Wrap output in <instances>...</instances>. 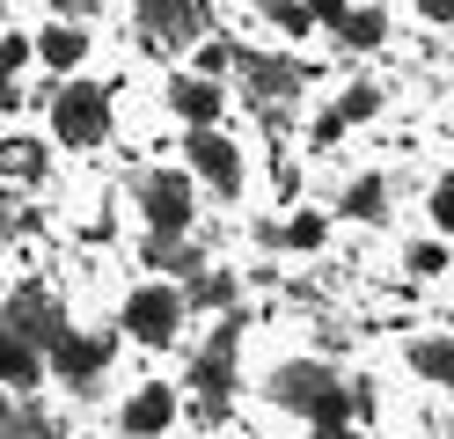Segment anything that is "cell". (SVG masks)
<instances>
[{"instance_id": "4", "label": "cell", "mask_w": 454, "mask_h": 439, "mask_svg": "<svg viewBox=\"0 0 454 439\" xmlns=\"http://www.w3.org/2000/svg\"><path fill=\"white\" fill-rule=\"evenodd\" d=\"M0 322H8L22 344H51V337L67 330V308H59V293H51V286H15Z\"/></svg>"}, {"instance_id": "16", "label": "cell", "mask_w": 454, "mask_h": 439, "mask_svg": "<svg viewBox=\"0 0 454 439\" xmlns=\"http://www.w3.org/2000/svg\"><path fill=\"white\" fill-rule=\"evenodd\" d=\"M345 213H352V220H381V213H388V191H381V176H359V184L345 191Z\"/></svg>"}, {"instance_id": "26", "label": "cell", "mask_w": 454, "mask_h": 439, "mask_svg": "<svg viewBox=\"0 0 454 439\" xmlns=\"http://www.w3.org/2000/svg\"><path fill=\"white\" fill-rule=\"evenodd\" d=\"M433 220H440V227H454V184H440V191H433Z\"/></svg>"}, {"instance_id": "23", "label": "cell", "mask_w": 454, "mask_h": 439, "mask_svg": "<svg viewBox=\"0 0 454 439\" xmlns=\"http://www.w3.org/2000/svg\"><path fill=\"white\" fill-rule=\"evenodd\" d=\"M374 110H381V88H374V81L345 88V103H337V117H345V125H352V117H374Z\"/></svg>"}, {"instance_id": "31", "label": "cell", "mask_w": 454, "mask_h": 439, "mask_svg": "<svg viewBox=\"0 0 454 439\" xmlns=\"http://www.w3.org/2000/svg\"><path fill=\"white\" fill-rule=\"evenodd\" d=\"M8 425H15V403H8V396H0V432H8Z\"/></svg>"}, {"instance_id": "19", "label": "cell", "mask_w": 454, "mask_h": 439, "mask_svg": "<svg viewBox=\"0 0 454 439\" xmlns=\"http://www.w3.org/2000/svg\"><path fill=\"white\" fill-rule=\"evenodd\" d=\"M184 301L220 308V301H235V278H227V271H191V293H184Z\"/></svg>"}, {"instance_id": "14", "label": "cell", "mask_w": 454, "mask_h": 439, "mask_svg": "<svg viewBox=\"0 0 454 439\" xmlns=\"http://www.w3.org/2000/svg\"><path fill=\"white\" fill-rule=\"evenodd\" d=\"M381 37H388V15H381V8H345V15H337V44L374 51Z\"/></svg>"}, {"instance_id": "3", "label": "cell", "mask_w": 454, "mask_h": 439, "mask_svg": "<svg viewBox=\"0 0 454 439\" xmlns=\"http://www.w3.org/2000/svg\"><path fill=\"white\" fill-rule=\"evenodd\" d=\"M139 29H147L154 51H184L206 37V8L198 0H139Z\"/></svg>"}, {"instance_id": "1", "label": "cell", "mask_w": 454, "mask_h": 439, "mask_svg": "<svg viewBox=\"0 0 454 439\" xmlns=\"http://www.w3.org/2000/svg\"><path fill=\"white\" fill-rule=\"evenodd\" d=\"M271 403H278V410H301V418H316V425H345V410H352V396L337 388V373H330L323 359L271 366Z\"/></svg>"}, {"instance_id": "30", "label": "cell", "mask_w": 454, "mask_h": 439, "mask_svg": "<svg viewBox=\"0 0 454 439\" xmlns=\"http://www.w3.org/2000/svg\"><path fill=\"white\" fill-rule=\"evenodd\" d=\"M51 8H59V15H81V8H89V0H51Z\"/></svg>"}, {"instance_id": "13", "label": "cell", "mask_w": 454, "mask_h": 439, "mask_svg": "<svg viewBox=\"0 0 454 439\" xmlns=\"http://www.w3.org/2000/svg\"><path fill=\"white\" fill-rule=\"evenodd\" d=\"M37 366H44V359H37V344H22L8 322H0V380H8V388H30Z\"/></svg>"}, {"instance_id": "28", "label": "cell", "mask_w": 454, "mask_h": 439, "mask_svg": "<svg viewBox=\"0 0 454 439\" xmlns=\"http://www.w3.org/2000/svg\"><path fill=\"white\" fill-rule=\"evenodd\" d=\"M418 15L425 22H454V0H418Z\"/></svg>"}, {"instance_id": "25", "label": "cell", "mask_w": 454, "mask_h": 439, "mask_svg": "<svg viewBox=\"0 0 454 439\" xmlns=\"http://www.w3.org/2000/svg\"><path fill=\"white\" fill-rule=\"evenodd\" d=\"M440 263H447V249H440V242H418V249H411V271H418V278H433Z\"/></svg>"}, {"instance_id": "10", "label": "cell", "mask_w": 454, "mask_h": 439, "mask_svg": "<svg viewBox=\"0 0 454 439\" xmlns=\"http://www.w3.org/2000/svg\"><path fill=\"white\" fill-rule=\"evenodd\" d=\"M235 67H242V88H249L257 103H286L294 88L308 81L301 67H286V59H235Z\"/></svg>"}, {"instance_id": "17", "label": "cell", "mask_w": 454, "mask_h": 439, "mask_svg": "<svg viewBox=\"0 0 454 439\" xmlns=\"http://www.w3.org/2000/svg\"><path fill=\"white\" fill-rule=\"evenodd\" d=\"M411 366H418L425 380H447V373H454V344H447V337H425V344H411Z\"/></svg>"}, {"instance_id": "27", "label": "cell", "mask_w": 454, "mask_h": 439, "mask_svg": "<svg viewBox=\"0 0 454 439\" xmlns=\"http://www.w3.org/2000/svg\"><path fill=\"white\" fill-rule=\"evenodd\" d=\"M337 132H345V117H337V110H330V117H316V146H337Z\"/></svg>"}, {"instance_id": "5", "label": "cell", "mask_w": 454, "mask_h": 439, "mask_svg": "<svg viewBox=\"0 0 454 439\" xmlns=\"http://www.w3.org/2000/svg\"><path fill=\"white\" fill-rule=\"evenodd\" d=\"M125 330L139 344H168V337L184 330V293L176 286H139L132 301H125Z\"/></svg>"}, {"instance_id": "8", "label": "cell", "mask_w": 454, "mask_h": 439, "mask_svg": "<svg viewBox=\"0 0 454 439\" xmlns=\"http://www.w3.org/2000/svg\"><path fill=\"white\" fill-rule=\"evenodd\" d=\"M191 169L206 176V184H220L227 198L242 191V154H235V146H227L213 125H191Z\"/></svg>"}, {"instance_id": "9", "label": "cell", "mask_w": 454, "mask_h": 439, "mask_svg": "<svg viewBox=\"0 0 454 439\" xmlns=\"http://www.w3.org/2000/svg\"><path fill=\"white\" fill-rule=\"evenodd\" d=\"M191 380H198V396H206V403H227V388H235V322H227V330H213V344L198 351Z\"/></svg>"}, {"instance_id": "2", "label": "cell", "mask_w": 454, "mask_h": 439, "mask_svg": "<svg viewBox=\"0 0 454 439\" xmlns=\"http://www.w3.org/2000/svg\"><path fill=\"white\" fill-rule=\"evenodd\" d=\"M103 125H110L103 88L74 81V88H59V96H51V132H59V146H96V139H103Z\"/></svg>"}, {"instance_id": "6", "label": "cell", "mask_w": 454, "mask_h": 439, "mask_svg": "<svg viewBox=\"0 0 454 439\" xmlns=\"http://www.w3.org/2000/svg\"><path fill=\"white\" fill-rule=\"evenodd\" d=\"M103 366H110V337H89V330H59V337H51V373H59V380L96 388Z\"/></svg>"}, {"instance_id": "7", "label": "cell", "mask_w": 454, "mask_h": 439, "mask_svg": "<svg viewBox=\"0 0 454 439\" xmlns=\"http://www.w3.org/2000/svg\"><path fill=\"white\" fill-rule=\"evenodd\" d=\"M139 198H147L154 234H184V227H191V184H184L176 169H154L147 184H139Z\"/></svg>"}, {"instance_id": "24", "label": "cell", "mask_w": 454, "mask_h": 439, "mask_svg": "<svg viewBox=\"0 0 454 439\" xmlns=\"http://www.w3.org/2000/svg\"><path fill=\"white\" fill-rule=\"evenodd\" d=\"M227 67H235V51H227V44H213V37H198V74H206V81H220Z\"/></svg>"}, {"instance_id": "22", "label": "cell", "mask_w": 454, "mask_h": 439, "mask_svg": "<svg viewBox=\"0 0 454 439\" xmlns=\"http://www.w3.org/2000/svg\"><path fill=\"white\" fill-rule=\"evenodd\" d=\"M278 242H286V249H323V213H294Z\"/></svg>"}, {"instance_id": "15", "label": "cell", "mask_w": 454, "mask_h": 439, "mask_svg": "<svg viewBox=\"0 0 454 439\" xmlns=\"http://www.w3.org/2000/svg\"><path fill=\"white\" fill-rule=\"evenodd\" d=\"M37 59H44V67H81V59H89V29H44V37H37Z\"/></svg>"}, {"instance_id": "29", "label": "cell", "mask_w": 454, "mask_h": 439, "mask_svg": "<svg viewBox=\"0 0 454 439\" xmlns=\"http://www.w3.org/2000/svg\"><path fill=\"white\" fill-rule=\"evenodd\" d=\"M316 439H359V432H345V425H323V432H316Z\"/></svg>"}, {"instance_id": "18", "label": "cell", "mask_w": 454, "mask_h": 439, "mask_svg": "<svg viewBox=\"0 0 454 439\" xmlns=\"http://www.w3.org/2000/svg\"><path fill=\"white\" fill-rule=\"evenodd\" d=\"M37 169H44L37 139H0V176H37Z\"/></svg>"}, {"instance_id": "11", "label": "cell", "mask_w": 454, "mask_h": 439, "mask_svg": "<svg viewBox=\"0 0 454 439\" xmlns=\"http://www.w3.org/2000/svg\"><path fill=\"white\" fill-rule=\"evenodd\" d=\"M220 96H227V88H220V81H206V74L168 81V103H176L184 125H220Z\"/></svg>"}, {"instance_id": "20", "label": "cell", "mask_w": 454, "mask_h": 439, "mask_svg": "<svg viewBox=\"0 0 454 439\" xmlns=\"http://www.w3.org/2000/svg\"><path fill=\"white\" fill-rule=\"evenodd\" d=\"M147 263H154V271H168V278H176V271H191L198 256H191V249L176 242V234H154V242H147Z\"/></svg>"}, {"instance_id": "12", "label": "cell", "mask_w": 454, "mask_h": 439, "mask_svg": "<svg viewBox=\"0 0 454 439\" xmlns=\"http://www.w3.org/2000/svg\"><path fill=\"white\" fill-rule=\"evenodd\" d=\"M168 418H176V396H168L161 380H147V388H139V396L125 403V432H132V439H154Z\"/></svg>"}, {"instance_id": "21", "label": "cell", "mask_w": 454, "mask_h": 439, "mask_svg": "<svg viewBox=\"0 0 454 439\" xmlns=\"http://www.w3.org/2000/svg\"><path fill=\"white\" fill-rule=\"evenodd\" d=\"M264 15H271L278 37H301V29H316V22H308V0H264Z\"/></svg>"}]
</instances>
